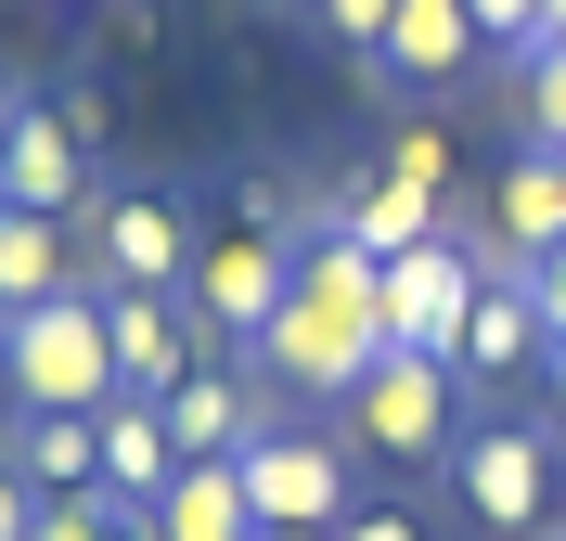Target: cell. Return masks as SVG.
I'll list each match as a JSON object with an SVG mask.
<instances>
[{"instance_id": "6da1fadb", "label": "cell", "mask_w": 566, "mask_h": 541, "mask_svg": "<svg viewBox=\"0 0 566 541\" xmlns=\"http://www.w3.org/2000/svg\"><path fill=\"white\" fill-rule=\"evenodd\" d=\"M258 361H271L296 399H348L360 374L387 361V284H374V258H360L348 232H310V246H296V284H283Z\"/></svg>"}, {"instance_id": "7a4b0ae2", "label": "cell", "mask_w": 566, "mask_h": 541, "mask_svg": "<svg viewBox=\"0 0 566 541\" xmlns=\"http://www.w3.org/2000/svg\"><path fill=\"white\" fill-rule=\"evenodd\" d=\"M0 387L13 413H104L116 399V335H104V296H39V310H0Z\"/></svg>"}, {"instance_id": "3957f363", "label": "cell", "mask_w": 566, "mask_h": 541, "mask_svg": "<svg viewBox=\"0 0 566 541\" xmlns=\"http://www.w3.org/2000/svg\"><path fill=\"white\" fill-rule=\"evenodd\" d=\"M335 413H348V438L374 451V465H438V451L463 438V426H451V413H463V374H451V361H424V348H387Z\"/></svg>"}, {"instance_id": "277c9868", "label": "cell", "mask_w": 566, "mask_h": 541, "mask_svg": "<svg viewBox=\"0 0 566 541\" xmlns=\"http://www.w3.org/2000/svg\"><path fill=\"white\" fill-rule=\"evenodd\" d=\"M490 271H502V258H476L451 219H438L412 258H387V271H374V284H387V348L451 361V348H463V310H476V284H490Z\"/></svg>"}, {"instance_id": "5b68a950", "label": "cell", "mask_w": 566, "mask_h": 541, "mask_svg": "<svg viewBox=\"0 0 566 541\" xmlns=\"http://www.w3.org/2000/svg\"><path fill=\"white\" fill-rule=\"evenodd\" d=\"M451 503L490 541H528L541 516H554V438L541 426H463L451 438Z\"/></svg>"}, {"instance_id": "8992f818", "label": "cell", "mask_w": 566, "mask_h": 541, "mask_svg": "<svg viewBox=\"0 0 566 541\" xmlns=\"http://www.w3.org/2000/svg\"><path fill=\"white\" fill-rule=\"evenodd\" d=\"M283 284H296V232H271V219H245V232H219V246H193V323L207 335H271V310H283Z\"/></svg>"}, {"instance_id": "52a82bcc", "label": "cell", "mask_w": 566, "mask_h": 541, "mask_svg": "<svg viewBox=\"0 0 566 541\" xmlns=\"http://www.w3.org/2000/svg\"><path fill=\"white\" fill-rule=\"evenodd\" d=\"M193 284V219L168 194H104L91 207V296H180Z\"/></svg>"}, {"instance_id": "ba28073f", "label": "cell", "mask_w": 566, "mask_h": 541, "mask_svg": "<svg viewBox=\"0 0 566 541\" xmlns=\"http://www.w3.org/2000/svg\"><path fill=\"white\" fill-rule=\"evenodd\" d=\"M232 465H245L258 529H335V516H348V451H335V438H310V426H258Z\"/></svg>"}, {"instance_id": "9c48e42d", "label": "cell", "mask_w": 566, "mask_h": 541, "mask_svg": "<svg viewBox=\"0 0 566 541\" xmlns=\"http://www.w3.org/2000/svg\"><path fill=\"white\" fill-rule=\"evenodd\" d=\"M0 207H39V219L91 207V116L77 104H27L13 116V143H0Z\"/></svg>"}, {"instance_id": "30bf717a", "label": "cell", "mask_w": 566, "mask_h": 541, "mask_svg": "<svg viewBox=\"0 0 566 541\" xmlns=\"http://www.w3.org/2000/svg\"><path fill=\"white\" fill-rule=\"evenodd\" d=\"M541 348H554V335H541V310H528V271H490V284H476V310H463L451 374H463V387H515Z\"/></svg>"}, {"instance_id": "8fae6325", "label": "cell", "mask_w": 566, "mask_h": 541, "mask_svg": "<svg viewBox=\"0 0 566 541\" xmlns=\"http://www.w3.org/2000/svg\"><path fill=\"white\" fill-rule=\"evenodd\" d=\"M104 335H116V399H168L193 374V310L180 296H104Z\"/></svg>"}, {"instance_id": "7c38bea8", "label": "cell", "mask_w": 566, "mask_h": 541, "mask_svg": "<svg viewBox=\"0 0 566 541\" xmlns=\"http://www.w3.org/2000/svg\"><path fill=\"white\" fill-rule=\"evenodd\" d=\"M0 465L27 477L39 503H65V490H104V413H13Z\"/></svg>"}, {"instance_id": "4fadbf2b", "label": "cell", "mask_w": 566, "mask_h": 541, "mask_svg": "<svg viewBox=\"0 0 566 541\" xmlns=\"http://www.w3.org/2000/svg\"><path fill=\"white\" fill-rule=\"evenodd\" d=\"M476 52H490V39H476V13H463V0H399L387 39H374V65H387V77H424V91H438V77H463Z\"/></svg>"}, {"instance_id": "5bb4252c", "label": "cell", "mask_w": 566, "mask_h": 541, "mask_svg": "<svg viewBox=\"0 0 566 541\" xmlns=\"http://www.w3.org/2000/svg\"><path fill=\"white\" fill-rule=\"evenodd\" d=\"M39 296H77V219L0 207V310H39Z\"/></svg>"}, {"instance_id": "9a60e30c", "label": "cell", "mask_w": 566, "mask_h": 541, "mask_svg": "<svg viewBox=\"0 0 566 541\" xmlns=\"http://www.w3.org/2000/svg\"><path fill=\"white\" fill-rule=\"evenodd\" d=\"M168 477H180V438H168V413L155 399H104V490L116 503H168Z\"/></svg>"}, {"instance_id": "2e32d148", "label": "cell", "mask_w": 566, "mask_h": 541, "mask_svg": "<svg viewBox=\"0 0 566 541\" xmlns=\"http://www.w3.org/2000/svg\"><path fill=\"white\" fill-rule=\"evenodd\" d=\"M490 207H502V271H528V258H554L566 246V155H515V168H502V194H490Z\"/></svg>"}, {"instance_id": "e0dca14e", "label": "cell", "mask_w": 566, "mask_h": 541, "mask_svg": "<svg viewBox=\"0 0 566 541\" xmlns=\"http://www.w3.org/2000/svg\"><path fill=\"white\" fill-rule=\"evenodd\" d=\"M155 529L168 541H258V503H245V465L219 451V465H180L168 503H155Z\"/></svg>"}, {"instance_id": "ac0fdd59", "label": "cell", "mask_w": 566, "mask_h": 541, "mask_svg": "<svg viewBox=\"0 0 566 541\" xmlns=\"http://www.w3.org/2000/svg\"><path fill=\"white\" fill-rule=\"evenodd\" d=\"M155 413H168V438H180V465H219V451H245V438H258L245 387H232V374H207V361H193V374H180V387L155 399Z\"/></svg>"}, {"instance_id": "d6986e66", "label": "cell", "mask_w": 566, "mask_h": 541, "mask_svg": "<svg viewBox=\"0 0 566 541\" xmlns=\"http://www.w3.org/2000/svg\"><path fill=\"white\" fill-rule=\"evenodd\" d=\"M515 116H528L541 155H566V39H528L515 52Z\"/></svg>"}, {"instance_id": "ffe728a7", "label": "cell", "mask_w": 566, "mask_h": 541, "mask_svg": "<svg viewBox=\"0 0 566 541\" xmlns=\"http://www.w3.org/2000/svg\"><path fill=\"white\" fill-rule=\"evenodd\" d=\"M27 541H116V490H65V503H39Z\"/></svg>"}, {"instance_id": "44dd1931", "label": "cell", "mask_w": 566, "mask_h": 541, "mask_svg": "<svg viewBox=\"0 0 566 541\" xmlns=\"http://www.w3.org/2000/svg\"><path fill=\"white\" fill-rule=\"evenodd\" d=\"M387 180H412V194H451V143H438V129H399V143H387Z\"/></svg>"}, {"instance_id": "7402d4cb", "label": "cell", "mask_w": 566, "mask_h": 541, "mask_svg": "<svg viewBox=\"0 0 566 541\" xmlns=\"http://www.w3.org/2000/svg\"><path fill=\"white\" fill-rule=\"evenodd\" d=\"M387 13H399V0H322V27H335V39H348V52H360V65H374V39H387Z\"/></svg>"}, {"instance_id": "603a6c76", "label": "cell", "mask_w": 566, "mask_h": 541, "mask_svg": "<svg viewBox=\"0 0 566 541\" xmlns=\"http://www.w3.org/2000/svg\"><path fill=\"white\" fill-rule=\"evenodd\" d=\"M528 310H541V335L566 348V246H554V258H528Z\"/></svg>"}, {"instance_id": "cb8c5ba5", "label": "cell", "mask_w": 566, "mask_h": 541, "mask_svg": "<svg viewBox=\"0 0 566 541\" xmlns=\"http://www.w3.org/2000/svg\"><path fill=\"white\" fill-rule=\"evenodd\" d=\"M463 13H476V39H502V52H528V13H541V0H463Z\"/></svg>"}, {"instance_id": "d4e9b609", "label": "cell", "mask_w": 566, "mask_h": 541, "mask_svg": "<svg viewBox=\"0 0 566 541\" xmlns=\"http://www.w3.org/2000/svg\"><path fill=\"white\" fill-rule=\"evenodd\" d=\"M335 541H424V529H412L399 503H374V516H335Z\"/></svg>"}, {"instance_id": "484cf974", "label": "cell", "mask_w": 566, "mask_h": 541, "mask_svg": "<svg viewBox=\"0 0 566 541\" xmlns=\"http://www.w3.org/2000/svg\"><path fill=\"white\" fill-rule=\"evenodd\" d=\"M104 27H116V52H155V0H104Z\"/></svg>"}, {"instance_id": "4316f807", "label": "cell", "mask_w": 566, "mask_h": 541, "mask_svg": "<svg viewBox=\"0 0 566 541\" xmlns=\"http://www.w3.org/2000/svg\"><path fill=\"white\" fill-rule=\"evenodd\" d=\"M27 516H39V490H27L13 465H0V541H27Z\"/></svg>"}, {"instance_id": "83f0119b", "label": "cell", "mask_w": 566, "mask_h": 541, "mask_svg": "<svg viewBox=\"0 0 566 541\" xmlns=\"http://www.w3.org/2000/svg\"><path fill=\"white\" fill-rule=\"evenodd\" d=\"M116 541H168V529H155V516H142V503H116Z\"/></svg>"}, {"instance_id": "f1b7e54d", "label": "cell", "mask_w": 566, "mask_h": 541, "mask_svg": "<svg viewBox=\"0 0 566 541\" xmlns=\"http://www.w3.org/2000/svg\"><path fill=\"white\" fill-rule=\"evenodd\" d=\"M541 387H554V426H566V348H541Z\"/></svg>"}, {"instance_id": "f546056e", "label": "cell", "mask_w": 566, "mask_h": 541, "mask_svg": "<svg viewBox=\"0 0 566 541\" xmlns=\"http://www.w3.org/2000/svg\"><path fill=\"white\" fill-rule=\"evenodd\" d=\"M528 39H566V0H541V13H528Z\"/></svg>"}, {"instance_id": "4dcf8cb0", "label": "cell", "mask_w": 566, "mask_h": 541, "mask_svg": "<svg viewBox=\"0 0 566 541\" xmlns=\"http://www.w3.org/2000/svg\"><path fill=\"white\" fill-rule=\"evenodd\" d=\"M13 116H27V91H13V77H0V143H13Z\"/></svg>"}, {"instance_id": "1f68e13d", "label": "cell", "mask_w": 566, "mask_h": 541, "mask_svg": "<svg viewBox=\"0 0 566 541\" xmlns=\"http://www.w3.org/2000/svg\"><path fill=\"white\" fill-rule=\"evenodd\" d=\"M258 541H335V529H258Z\"/></svg>"}, {"instance_id": "d6a6232c", "label": "cell", "mask_w": 566, "mask_h": 541, "mask_svg": "<svg viewBox=\"0 0 566 541\" xmlns=\"http://www.w3.org/2000/svg\"><path fill=\"white\" fill-rule=\"evenodd\" d=\"M77 13H104V0H77Z\"/></svg>"}, {"instance_id": "836d02e7", "label": "cell", "mask_w": 566, "mask_h": 541, "mask_svg": "<svg viewBox=\"0 0 566 541\" xmlns=\"http://www.w3.org/2000/svg\"><path fill=\"white\" fill-rule=\"evenodd\" d=\"M310 13H322V0H310Z\"/></svg>"}]
</instances>
